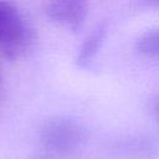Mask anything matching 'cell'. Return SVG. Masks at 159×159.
Returning a JSON list of instances; mask_svg holds the SVG:
<instances>
[{
	"label": "cell",
	"mask_w": 159,
	"mask_h": 159,
	"mask_svg": "<svg viewBox=\"0 0 159 159\" xmlns=\"http://www.w3.org/2000/svg\"><path fill=\"white\" fill-rule=\"evenodd\" d=\"M34 29L26 22L15 5L0 1V51L10 60H16L31 48Z\"/></svg>",
	"instance_id": "6da1fadb"
},
{
	"label": "cell",
	"mask_w": 159,
	"mask_h": 159,
	"mask_svg": "<svg viewBox=\"0 0 159 159\" xmlns=\"http://www.w3.org/2000/svg\"><path fill=\"white\" fill-rule=\"evenodd\" d=\"M84 142V130L75 120L56 118L41 129L40 143L47 152L66 155L77 150Z\"/></svg>",
	"instance_id": "7a4b0ae2"
},
{
	"label": "cell",
	"mask_w": 159,
	"mask_h": 159,
	"mask_svg": "<svg viewBox=\"0 0 159 159\" xmlns=\"http://www.w3.org/2000/svg\"><path fill=\"white\" fill-rule=\"evenodd\" d=\"M45 12L55 24L75 32L82 29L88 14V7L87 4L81 0H57L48 2Z\"/></svg>",
	"instance_id": "3957f363"
},
{
	"label": "cell",
	"mask_w": 159,
	"mask_h": 159,
	"mask_svg": "<svg viewBox=\"0 0 159 159\" xmlns=\"http://www.w3.org/2000/svg\"><path fill=\"white\" fill-rule=\"evenodd\" d=\"M106 32H107L106 25H99L84 39V41L80 47L78 56L76 60L80 67H87L92 62L93 57L96 56V53L98 52V50L103 43Z\"/></svg>",
	"instance_id": "277c9868"
},
{
	"label": "cell",
	"mask_w": 159,
	"mask_h": 159,
	"mask_svg": "<svg viewBox=\"0 0 159 159\" xmlns=\"http://www.w3.org/2000/svg\"><path fill=\"white\" fill-rule=\"evenodd\" d=\"M137 48L144 56L159 58V29L144 32L137 41Z\"/></svg>",
	"instance_id": "5b68a950"
},
{
	"label": "cell",
	"mask_w": 159,
	"mask_h": 159,
	"mask_svg": "<svg viewBox=\"0 0 159 159\" xmlns=\"http://www.w3.org/2000/svg\"><path fill=\"white\" fill-rule=\"evenodd\" d=\"M153 109H154V114L157 116V118H158V120H159V99L155 102V104H154Z\"/></svg>",
	"instance_id": "8992f818"
}]
</instances>
